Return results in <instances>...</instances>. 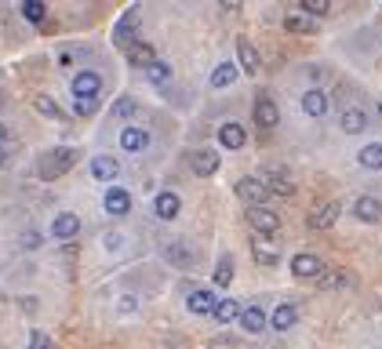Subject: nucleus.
Listing matches in <instances>:
<instances>
[{
  "label": "nucleus",
  "mask_w": 382,
  "mask_h": 349,
  "mask_svg": "<svg viewBox=\"0 0 382 349\" xmlns=\"http://www.w3.org/2000/svg\"><path fill=\"white\" fill-rule=\"evenodd\" d=\"M77 156H81V149H70V146H58L51 149L40 161V179H62L73 164H77Z\"/></svg>",
  "instance_id": "1"
},
{
  "label": "nucleus",
  "mask_w": 382,
  "mask_h": 349,
  "mask_svg": "<svg viewBox=\"0 0 382 349\" xmlns=\"http://www.w3.org/2000/svg\"><path fill=\"white\" fill-rule=\"evenodd\" d=\"M99 95H102V76H99V73L84 70V73L73 76V99H77V102H95Z\"/></svg>",
  "instance_id": "2"
},
{
  "label": "nucleus",
  "mask_w": 382,
  "mask_h": 349,
  "mask_svg": "<svg viewBox=\"0 0 382 349\" xmlns=\"http://www.w3.org/2000/svg\"><path fill=\"white\" fill-rule=\"evenodd\" d=\"M277 120H280L277 102L269 99V95H259V99H255V124H259V128H273Z\"/></svg>",
  "instance_id": "3"
},
{
  "label": "nucleus",
  "mask_w": 382,
  "mask_h": 349,
  "mask_svg": "<svg viewBox=\"0 0 382 349\" xmlns=\"http://www.w3.org/2000/svg\"><path fill=\"white\" fill-rule=\"evenodd\" d=\"M292 273H295L299 280L321 277V273H324V262L317 259V255H295V259H292Z\"/></svg>",
  "instance_id": "4"
},
{
  "label": "nucleus",
  "mask_w": 382,
  "mask_h": 349,
  "mask_svg": "<svg viewBox=\"0 0 382 349\" xmlns=\"http://www.w3.org/2000/svg\"><path fill=\"white\" fill-rule=\"evenodd\" d=\"M189 164H193V171L200 174V179H208V174L218 171V149H197L193 156H189Z\"/></svg>",
  "instance_id": "5"
},
{
  "label": "nucleus",
  "mask_w": 382,
  "mask_h": 349,
  "mask_svg": "<svg viewBox=\"0 0 382 349\" xmlns=\"http://www.w3.org/2000/svg\"><path fill=\"white\" fill-rule=\"evenodd\" d=\"M248 218H251V226L259 229V233H277V229H280L277 211H269V208H251Z\"/></svg>",
  "instance_id": "6"
},
{
  "label": "nucleus",
  "mask_w": 382,
  "mask_h": 349,
  "mask_svg": "<svg viewBox=\"0 0 382 349\" xmlns=\"http://www.w3.org/2000/svg\"><path fill=\"white\" fill-rule=\"evenodd\" d=\"M237 193H241L244 200H251L255 208H259V204L269 197V186H266V182H259V179H244V182H237Z\"/></svg>",
  "instance_id": "7"
},
{
  "label": "nucleus",
  "mask_w": 382,
  "mask_h": 349,
  "mask_svg": "<svg viewBox=\"0 0 382 349\" xmlns=\"http://www.w3.org/2000/svg\"><path fill=\"white\" fill-rule=\"evenodd\" d=\"M127 62H132V66H142V70H150V66H157V51H153L150 44L135 40L132 47H127Z\"/></svg>",
  "instance_id": "8"
},
{
  "label": "nucleus",
  "mask_w": 382,
  "mask_h": 349,
  "mask_svg": "<svg viewBox=\"0 0 382 349\" xmlns=\"http://www.w3.org/2000/svg\"><path fill=\"white\" fill-rule=\"evenodd\" d=\"M51 233L58 236V241H70V236H77V233H81V218H77L73 211H62V215L55 218Z\"/></svg>",
  "instance_id": "9"
},
{
  "label": "nucleus",
  "mask_w": 382,
  "mask_h": 349,
  "mask_svg": "<svg viewBox=\"0 0 382 349\" xmlns=\"http://www.w3.org/2000/svg\"><path fill=\"white\" fill-rule=\"evenodd\" d=\"M353 215H357L360 222H382V200H375V197H360V200L353 204Z\"/></svg>",
  "instance_id": "10"
},
{
  "label": "nucleus",
  "mask_w": 382,
  "mask_h": 349,
  "mask_svg": "<svg viewBox=\"0 0 382 349\" xmlns=\"http://www.w3.org/2000/svg\"><path fill=\"white\" fill-rule=\"evenodd\" d=\"M218 142H222V146H226V149H241L244 146V142H248V135H244V128H241V124H222V128H218Z\"/></svg>",
  "instance_id": "11"
},
{
  "label": "nucleus",
  "mask_w": 382,
  "mask_h": 349,
  "mask_svg": "<svg viewBox=\"0 0 382 349\" xmlns=\"http://www.w3.org/2000/svg\"><path fill=\"white\" fill-rule=\"evenodd\" d=\"M120 146H124L127 153H142V149L150 146V135L142 131V128H124V131H120Z\"/></svg>",
  "instance_id": "12"
},
{
  "label": "nucleus",
  "mask_w": 382,
  "mask_h": 349,
  "mask_svg": "<svg viewBox=\"0 0 382 349\" xmlns=\"http://www.w3.org/2000/svg\"><path fill=\"white\" fill-rule=\"evenodd\" d=\"M215 306H218V298H215V291H193L189 295V313H197V316H204V313H215Z\"/></svg>",
  "instance_id": "13"
},
{
  "label": "nucleus",
  "mask_w": 382,
  "mask_h": 349,
  "mask_svg": "<svg viewBox=\"0 0 382 349\" xmlns=\"http://www.w3.org/2000/svg\"><path fill=\"white\" fill-rule=\"evenodd\" d=\"M339 215H342V204H321V211L310 215V226H313V229H324V226H331Z\"/></svg>",
  "instance_id": "14"
},
{
  "label": "nucleus",
  "mask_w": 382,
  "mask_h": 349,
  "mask_svg": "<svg viewBox=\"0 0 382 349\" xmlns=\"http://www.w3.org/2000/svg\"><path fill=\"white\" fill-rule=\"evenodd\" d=\"M302 109H306L310 117H324L328 113V95L324 91H306L302 95Z\"/></svg>",
  "instance_id": "15"
},
{
  "label": "nucleus",
  "mask_w": 382,
  "mask_h": 349,
  "mask_svg": "<svg viewBox=\"0 0 382 349\" xmlns=\"http://www.w3.org/2000/svg\"><path fill=\"white\" fill-rule=\"evenodd\" d=\"M241 327L248 331V335H259V331L266 327V313H262L259 306H248V309L241 313Z\"/></svg>",
  "instance_id": "16"
},
{
  "label": "nucleus",
  "mask_w": 382,
  "mask_h": 349,
  "mask_svg": "<svg viewBox=\"0 0 382 349\" xmlns=\"http://www.w3.org/2000/svg\"><path fill=\"white\" fill-rule=\"evenodd\" d=\"M179 208H182V200L175 197V193H161V197H157V208H153V211H157V218L168 222V218L179 215Z\"/></svg>",
  "instance_id": "17"
},
{
  "label": "nucleus",
  "mask_w": 382,
  "mask_h": 349,
  "mask_svg": "<svg viewBox=\"0 0 382 349\" xmlns=\"http://www.w3.org/2000/svg\"><path fill=\"white\" fill-rule=\"evenodd\" d=\"M357 161L364 164V168H372V171H379L382 168V142H368L360 153H357Z\"/></svg>",
  "instance_id": "18"
},
{
  "label": "nucleus",
  "mask_w": 382,
  "mask_h": 349,
  "mask_svg": "<svg viewBox=\"0 0 382 349\" xmlns=\"http://www.w3.org/2000/svg\"><path fill=\"white\" fill-rule=\"evenodd\" d=\"M127 208H132V197H127L124 189H109L106 193V211L109 215H124Z\"/></svg>",
  "instance_id": "19"
},
{
  "label": "nucleus",
  "mask_w": 382,
  "mask_h": 349,
  "mask_svg": "<svg viewBox=\"0 0 382 349\" xmlns=\"http://www.w3.org/2000/svg\"><path fill=\"white\" fill-rule=\"evenodd\" d=\"M237 55H241V66L248 70V73H259V51H255V47L241 37L237 40Z\"/></svg>",
  "instance_id": "20"
},
{
  "label": "nucleus",
  "mask_w": 382,
  "mask_h": 349,
  "mask_svg": "<svg viewBox=\"0 0 382 349\" xmlns=\"http://www.w3.org/2000/svg\"><path fill=\"white\" fill-rule=\"evenodd\" d=\"M91 174H95V179H102V182L117 179V161H113V156H95V164H91Z\"/></svg>",
  "instance_id": "21"
},
{
  "label": "nucleus",
  "mask_w": 382,
  "mask_h": 349,
  "mask_svg": "<svg viewBox=\"0 0 382 349\" xmlns=\"http://www.w3.org/2000/svg\"><path fill=\"white\" fill-rule=\"evenodd\" d=\"M364 124H368V117H364V109H346V113H342V131H346V135H357V131H364Z\"/></svg>",
  "instance_id": "22"
},
{
  "label": "nucleus",
  "mask_w": 382,
  "mask_h": 349,
  "mask_svg": "<svg viewBox=\"0 0 382 349\" xmlns=\"http://www.w3.org/2000/svg\"><path fill=\"white\" fill-rule=\"evenodd\" d=\"M269 324H273L277 331H288V327L295 324V306H288V302L277 306V309H273V316H269Z\"/></svg>",
  "instance_id": "23"
},
{
  "label": "nucleus",
  "mask_w": 382,
  "mask_h": 349,
  "mask_svg": "<svg viewBox=\"0 0 382 349\" xmlns=\"http://www.w3.org/2000/svg\"><path fill=\"white\" fill-rule=\"evenodd\" d=\"M241 313H244V309L237 306L233 298H222V302L215 306V320H218V324H230V320H237V316H241Z\"/></svg>",
  "instance_id": "24"
},
{
  "label": "nucleus",
  "mask_w": 382,
  "mask_h": 349,
  "mask_svg": "<svg viewBox=\"0 0 382 349\" xmlns=\"http://www.w3.org/2000/svg\"><path fill=\"white\" fill-rule=\"evenodd\" d=\"M233 81H237V70L230 66V62H222V66L212 70V84H215V88H230Z\"/></svg>",
  "instance_id": "25"
},
{
  "label": "nucleus",
  "mask_w": 382,
  "mask_h": 349,
  "mask_svg": "<svg viewBox=\"0 0 382 349\" xmlns=\"http://www.w3.org/2000/svg\"><path fill=\"white\" fill-rule=\"evenodd\" d=\"M37 113H44V117H51V120H62V109H58V102L51 99V95H37Z\"/></svg>",
  "instance_id": "26"
},
{
  "label": "nucleus",
  "mask_w": 382,
  "mask_h": 349,
  "mask_svg": "<svg viewBox=\"0 0 382 349\" xmlns=\"http://www.w3.org/2000/svg\"><path fill=\"white\" fill-rule=\"evenodd\" d=\"M22 15H26L29 22H44V15H47V8L40 4V0H26V4H22Z\"/></svg>",
  "instance_id": "27"
},
{
  "label": "nucleus",
  "mask_w": 382,
  "mask_h": 349,
  "mask_svg": "<svg viewBox=\"0 0 382 349\" xmlns=\"http://www.w3.org/2000/svg\"><path fill=\"white\" fill-rule=\"evenodd\" d=\"M255 259H259L262 266H277V251H269L262 244V236H255Z\"/></svg>",
  "instance_id": "28"
},
{
  "label": "nucleus",
  "mask_w": 382,
  "mask_h": 349,
  "mask_svg": "<svg viewBox=\"0 0 382 349\" xmlns=\"http://www.w3.org/2000/svg\"><path fill=\"white\" fill-rule=\"evenodd\" d=\"M230 280H233V262H230V259H222V262L215 266V284H218V288H226Z\"/></svg>",
  "instance_id": "29"
},
{
  "label": "nucleus",
  "mask_w": 382,
  "mask_h": 349,
  "mask_svg": "<svg viewBox=\"0 0 382 349\" xmlns=\"http://www.w3.org/2000/svg\"><path fill=\"white\" fill-rule=\"evenodd\" d=\"M284 29H288V33H310V22L302 19V15H288V19H284Z\"/></svg>",
  "instance_id": "30"
},
{
  "label": "nucleus",
  "mask_w": 382,
  "mask_h": 349,
  "mask_svg": "<svg viewBox=\"0 0 382 349\" xmlns=\"http://www.w3.org/2000/svg\"><path fill=\"white\" fill-rule=\"evenodd\" d=\"M269 189H273V193H280V197H292V193H295V186L284 182V179H277L273 171H269Z\"/></svg>",
  "instance_id": "31"
},
{
  "label": "nucleus",
  "mask_w": 382,
  "mask_h": 349,
  "mask_svg": "<svg viewBox=\"0 0 382 349\" xmlns=\"http://www.w3.org/2000/svg\"><path fill=\"white\" fill-rule=\"evenodd\" d=\"M146 73H150V81H153V84H161V81H168V76H171V70L164 66V62H157V66H150Z\"/></svg>",
  "instance_id": "32"
},
{
  "label": "nucleus",
  "mask_w": 382,
  "mask_h": 349,
  "mask_svg": "<svg viewBox=\"0 0 382 349\" xmlns=\"http://www.w3.org/2000/svg\"><path fill=\"white\" fill-rule=\"evenodd\" d=\"M302 11H310V15H328V0H302Z\"/></svg>",
  "instance_id": "33"
},
{
  "label": "nucleus",
  "mask_w": 382,
  "mask_h": 349,
  "mask_svg": "<svg viewBox=\"0 0 382 349\" xmlns=\"http://www.w3.org/2000/svg\"><path fill=\"white\" fill-rule=\"evenodd\" d=\"M342 284H349L346 273H328V277H324V288H342Z\"/></svg>",
  "instance_id": "34"
},
{
  "label": "nucleus",
  "mask_w": 382,
  "mask_h": 349,
  "mask_svg": "<svg viewBox=\"0 0 382 349\" xmlns=\"http://www.w3.org/2000/svg\"><path fill=\"white\" fill-rule=\"evenodd\" d=\"M29 349H55V346L47 342V339L40 335V331H33V339H29Z\"/></svg>",
  "instance_id": "35"
},
{
  "label": "nucleus",
  "mask_w": 382,
  "mask_h": 349,
  "mask_svg": "<svg viewBox=\"0 0 382 349\" xmlns=\"http://www.w3.org/2000/svg\"><path fill=\"white\" fill-rule=\"evenodd\" d=\"M132 109H135V102H132V99H120V102L113 106V113H117V117H127Z\"/></svg>",
  "instance_id": "36"
},
{
  "label": "nucleus",
  "mask_w": 382,
  "mask_h": 349,
  "mask_svg": "<svg viewBox=\"0 0 382 349\" xmlns=\"http://www.w3.org/2000/svg\"><path fill=\"white\" fill-rule=\"evenodd\" d=\"M8 146H11V135H8V128H4V124H0V149L8 153Z\"/></svg>",
  "instance_id": "37"
},
{
  "label": "nucleus",
  "mask_w": 382,
  "mask_h": 349,
  "mask_svg": "<svg viewBox=\"0 0 382 349\" xmlns=\"http://www.w3.org/2000/svg\"><path fill=\"white\" fill-rule=\"evenodd\" d=\"M4 164H8V153H4V149H0V168H4Z\"/></svg>",
  "instance_id": "38"
},
{
  "label": "nucleus",
  "mask_w": 382,
  "mask_h": 349,
  "mask_svg": "<svg viewBox=\"0 0 382 349\" xmlns=\"http://www.w3.org/2000/svg\"><path fill=\"white\" fill-rule=\"evenodd\" d=\"M0 102H4V99H0Z\"/></svg>",
  "instance_id": "39"
}]
</instances>
